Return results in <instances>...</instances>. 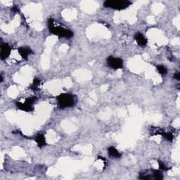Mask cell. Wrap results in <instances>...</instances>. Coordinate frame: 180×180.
Here are the masks:
<instances>
[{
    "label": "cell",
    "mask_w": 180,
    "mask_h": 180,
    "mask_svg": "<svg viewBox=\"0 0 180 180\" xmlns=\"http://www.w3.org/2000/svg\"><path fill=\"white\" fill-rule=\"evenodd\" d=\"M48 27L50 33L55 35H57L59 37L71 38L73 36L72 31L66 29V28H63L61 25H57V23L52 18H50L48 21Z\"/></svg>",
    "instance_id": "1"
},
{
    "label": "cell",
    "mask_w": 180,
    "mask_h": 180,
    "mask_svg": "<svg viewBox=\"0 0 180 180\" xmlns=\"http://www.w3.org/2000/svg\"><path fill=\"white\" fill-rule=\"evenodd\" d=\"M132 2L128 0H106L104 1V6L106 8L116 10H123L131 5Z\"/></svg>",
    "instance_id": "2"
},
{
    "label": "cell",
    "mask_w": 180,
    "mask_h": 180,
    "mask_svg": "<svg viewBox=\"0 0 180 180\" xmlns=\"http://www.w3.org/2000/svg\"><path fill=\"white\" fill-rule=\"evenodd\" d=\"M58 101V105L60 108L71 107L75 104L74 96L72 94L63 93L56 97Z\"/></svg>",
    "instance_id": "3"
},
{
    "label": "cell",
    "mask_w": 180,
    "mask_h": 180,
    "mask_svg": "<svg viewBox=\"0 0 180 180\" xmlns=\"http://www.w3.org/2000/svg\"><path fill=\"white\" fill-rule=\"evenodd\" d=\"M107 64L110 68L113 69H120L123 68V61L120 58H115L112 56H110L107 59Z\"/></svg>",
    "instance_id": "4"
},
{
    "label": "cell",
    "mask_w": 180,
    "mask_h": 180,
    "mask_svg": "<svg viewBox=\"0 0 180 180\" xmlns=\"http://www.w3.org/2000/svg\"><path fill=\"white\" fill-rule=\"evenodd\" d=\"M11 48L7 43H2L1 45V54L0 58L1 60H5L7 59L11 54Z\"/></svg>",
    "instance_id": "5"
},
{
    "label": "cell",
    "mask_w": 180,
    "mask_h": 180,
    "mask_svg": "<svg viewBox=\"0 0 180 180\" xmlns=\"http://www.w3.org/2000/svg\"><path fill=\"white\" fill-rule=\"evenodd\" d=\"M134 39L136 40V43L140 46H144L147 44V39L144 36V35L141 33H136L134 35Z\"/></svg>",
    "instance_id": "6"
},
{
    "label": "cell",
    "mask_w": 180,
    "mask_h": 180,
    "mask_svg": "<svg viewBox=\"0 0 180 180\" xmlns=\"http://www.w3.org/2000/svg\"><path fill=\"white\" fill-rule=\"evenodd\" d=\"M18 53H19V54L21 55V57H22L23 59L26 60L28 59V56H29L30 54L33 53V51L28 47H19L18 49Z\"/></svg>",
    "instance_id": "7"
},
{
    "label": "cell",
    "mask_w": 180,
    "mask_h": 180,
    "mask_svg": "<svg viewBox=\"0 0 180 180\" xmlns=\"http://www.w3.org/2000/svg\"><path fill=\"white\" fill-rule=\"evenodd\" d=\"M108 153L109 156L115 158H120L121 157V153L113 146H110L108 149Z\"/></svg>",
    "instance_id": "8"
},
{
    "label": "cell",
    "mask_w": 180,
    "mask_h": 180,
    "mask_svg": "<svg viewBox=\"0 0 180 180\" xmlns=\"http://www.w3.org/2000/svg\"><path fill=\"white\" fill-rule=\"evenodd\" d=\"M35 141L39 147H43L46 145V139H45V136L43 134H38L36 136Z\"/></svg>",
    "instance_id": "9"
},
{
    "label": "cell",
    "mask_w": 180,
    "mask_h": 180,
    "mask_svg": "<svg viewBox=\"0 0 180 180\" xmlns=\"http://www.w3.org/2000/svg\"><path fill=\"white\" fill-rule=\"evenodd\" d=\"M16 106H17L19 109L24 111H27V112H30V111H32L33 110V106L26 105L25 103L23 104V103L21 102H16Z\"/></svg>",
    "instance_id": "10"
},
{
    "label": "cell",
    "mask_w": 180,
    "mask_h": 180,
    "mask_svg": "<svg viewBox=\"0 0 180 180\" xmlns=\"http://www.w3.org/2000/svg\"><path fill=\"white\" fill-rule=\"evenodd\" d=\"M151 172H152L153 179H157V180H161V179H163V176L162 172H161L160 170L151 169Z\"/></svg>",
    "instance_id": "11"
},
{
    "label": "cell",
    "mask_w": 180,
    "mask_h": 180,
    "mask_svg": "<svg viewBox=\"0 0 180 180\" xmlns=\"http://www.w3.org/2000/svg\"><path fill=\"white\" fill-rule=\"evenodd\" d=\"M40 80L38 79V78H35L34 80H33V83L32 84V85L30 86V89L33 90V91H37L38 89H39V86L40 84Z\"/></svg>",
    "instance_id": "12"
},
{
    "label": "cell",
    "mask_w": 180,
    "mask_h": 180,
    "mask_svg": "<svg viewBox=\"0 0 180 180\" xmlns=\"http://www.w3.org/2000/svg\"><path fill=\"white\" fill-rule=\"evenodd\" d=\"M158 134H161L163 136H164L165 138L168 141H172L174 139V136L171 133H165V132H158Z\"/></svg>",
    "instance_id": "13"
},
{
    "label": "cell",
    "mask_w": 180,
    "mask_h": 180,
    "mask_svg": "<svg viewBox=\"0 0 180 180\" xmlns=\"http://www.w3.org/2000/svg\"><path fill=\"white\" fill-rule=\"evenodd\" d=\"M157 68L158 71L159 72V73L161 75H165L167 73V68L165 67L164 66H162V65H159V66H157Z\"/></svg>",
    "instance_id": "14"
},
{
    "label": "cell",
    "mask_w": 180,
    "mask_h": 180,
    "mask_svg": "<svg viewBox=\"0 0 180 180\" xmlns=\"http://www.w3.org/2000/svg\"><path fill=\"white\" fill-rule=\"evenodd\" d=\"M37 98L36 97H30L28 99H26V101H25V104L26 105H28V106H33V104L35 102Z\"/></svg>",
    "instance_id": "15"
},
{
    "label": "cell",
    "mask_w": 180,
    "mask_h": 180,
    "mask_svg": "<svg viewBox=\"0 0 180 180\" xmlns=\"http://www.w3.org/2000/svg\"><path fill=\"white\" fill-rule=\"evenodd\" d=\"M158 165H159V169L161 170L167 171L168 170H170L169 168H167L165 165V163H163L162 161H159V162H158Z\"/></svg>",
    "instance_id": "16"
},
{
    "label": "cell",
    "mask_w": 180,
    "mask_h": 180,
    "mask_svg": "<svg viewBox=\"0 0 180 180\" xmlns=\"http://www.w3.org/2000/svg\"><path fill=\"white\" fill-rule=\"evenodd\" d=\"M174 78L175 80H180V73L179 72H177L174 74Z\"/></svg>",
    "instance_id": "17"
},
{
    "label": "cell",
    "mask_w": 180,
    "mask_h": 180,
    "mask_svg": "<svg viewBox=\"0 0 180 180\" xmlns=\"http://www.w3.org/2000/svg\"><path fill=\"white\" fill-rule=\"evenodd\" d=\"M11 11H12L13 12H17V11H19V9H18V6L15 5V6H14L12 7V9H11Z\"/></svg>",
    "instance_id": "18"
},
{
    "label": "cell",
    "mask_w": 180,
    "mask_h": 180,
    "mask_svg": "<svg viewBox=\"0 0 180 180\" xmlns=\"http://www.w3.org/2000/svg\"><path fill=\"white\" fill-rule=\"evenodd\" d=\"M0 82H3V77H2V75H1V76H0Z\"/></svg>",
    "instance_id": "19"
}]
</instances>
